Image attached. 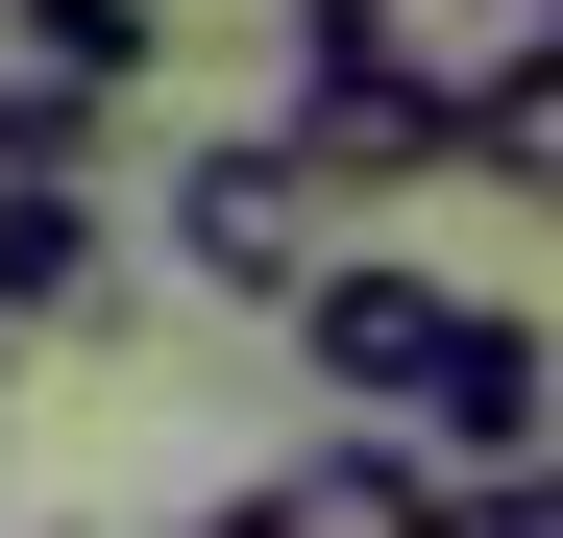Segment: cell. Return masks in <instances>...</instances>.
Segmentation results:
<instances>
[{
  "instance_id": "6da1fadb",
  "label": "cell",
  "mask_w": 563,
  "mask_h": 538,
  "mask_svg": "<svg viewBox=\"0 0 563 538\" xmlns=\"http://www.w3.org/2000/svg\"><path fill=\"white\" fill-rule=\"evenodd\" d=\"M269 318H295L319 392H367L393 440H441V466H539V440H563V343L490 318V294H441V269H393V245H319Z\"/></svg>"
},
{
  "instance_id": "7a4b0ae2",
  "label": "cell",
  "mask_w": 563,
  "mask_h": 538,
  "mask_svg": "<svg viewBox=\"0 0 563 538\" xmlns=\"http://www.w3.org/2000/svg\"><path fill=\"white\" fill-rule=\"evenodd\" d=\"M269 123H295L343 197H393V171H441V74H417L393 0H295V99H269Z\"/></svg>"
},
{
  "instance_id": "3957f363",
  "label": "cell",
  "mask_w": 563,
  "mask_h": 538,
  "mask_svg": "<svg viewBox=\"0 0 563 538\" xmlns=\"http://www.w3.org/2000/svg\"><path fill=\"white\" fill-rule=\"evenodd\" d=\"M319 245H343V171H319L295 123H245V147L172 171V269H197V294H295Z\"/></svg>"
},
{
  "instance_id": "277c9868",
  "label": "cell",
  "mask_w": 563,
  "mask_h": 538,
  "mask_svg": "<svg viewBox=\"0 0 563 538\" xmlns=\"http://www.w3.org/2000/svg\"><path fill=\"white\" fill-rule=\"evenodd\" d=\"M0 318H123V221H99V147H0Z\"/></svg>"
},
{
  "instance_id": "5b68a950",
  "label": "cell",
  "mask_w": 563,
  "mask_h": 538,
  "mask_svg": "<svg viewBox=\"0 0 563 538\" xmlns=\"http://www.w3.org/2000/svg\"><path fill=\"white\" fill-rule=\"evenodd\" d=\"M441 514V466H417V440H295V466H245L197 538H417Z\"/></svg>"
},
{
  "instance_id": "8992f818",
  "label": "cell",
  "mask_w": 563,
  "mask_h": 538,
  "mask_svg": "<svg viewBox=\"0 0 563 538\" xmlns=\"http://www.w3.org/2000/svg\"><path fill=\"white\" fill-rule=\"evenodd\" d=\"M441 171L563 197V0H515V25H490V74H441Z\"/></svg>"
},
{
  "instance_id": "52a82bcc",
  "label": "cell",
  "mask_w": 563,
  "mask_h": 538,
  "mask_svg": "<svg viewBox=\"0 0 563 538\" xmlns=\"http://www.w3.org/2000/svg\"><path fill=\"white\" fill-rule=\"evenodd\" d=\"M0 49H25V74H74V99H147L172 0H0Z\"/></svg>"
},
{
  "instance_id": "ba28073f",
  "label": "cell",
  "mask_w": 563,
  "mask_h": 538,
  "mask_svg": "<svg viewBox=\"0 0 563 538\" xmlns=\"http://www.w3.org/2000/svg\"><path fill=\"white\" fill-rule=\"evenodd\" d=\"M0 147H99V99H74V74H25V49H0Z\"/></svg>"
},
{
  "instance_id": "9c48e42d",
  "label": "cell",
  "mask_w": 563,
  "mask_h": 538,
  "mask_svg": "<svg viewBox=\"0 0 563 538\" xmlns=\"http://www.w3.org/2000/svg\"><path fill=\"white\" fill-rule=\"evenodd\" d=\"M417 538H539V514H515V490H441V514H417Z\"/></svg>"
},
{
  "instance_id": "30bf717a",
  "label": "cell",
  "mask_w": 563,
  "mask_h": 538,
  "mask_svg": "<svg viewBox=\"0 0 563 538\" xmlns=\"http://www.w3.org/2000/svg\"><path fill=\"white\" fill-rule=\"evenodd\" d=\"M490 490H515V514H539V538H563V440H539V466H490Z\"/></svg>"
},
{
  "instance_id": "8fae6325",
  "label": "cell",
  "mask_w": 563,
  "mask_h": 538,
  "mask_svg": "<svg viewBox=\"0 0 563 538\" xmlns=\"http://www.w3.org/2000/svg\"><path fill=\"white\" fill-rule=\"evenodd\" d=\"M0 368H25V318H0Z\"/></svg>"
}]
</instances>
